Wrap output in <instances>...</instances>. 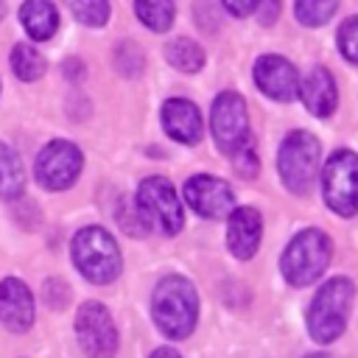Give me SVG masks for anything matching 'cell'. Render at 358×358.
<instances>
[{
	"label": "cell",
	"mask_w": 358,
	"mask_h": 358,
	"mask_svg": "<svg viewBox=\"0 0 358 358\" xmlns=\"http://www.w3.org/2000/svg\"><path fill=\"white\" fill-rule=\"evenodd\" d=\"M151 316L168 338H187L199 319V296L193 282L179 274L159 280L151 296Z\"/></svg>",
	"instance_id": "6da1fadb"
},
{
	"label": "cell",
	"mask_w": 358,
	"mask_h": 358,
	"mask_svg": "<svg viewBox=\"0 0 358 358\" xmlns=\"http://www.w3.org/2000/svg\"><path fill=\"white\" fill-rule=\"evenodd\" d=\"M352 299H355V288L347 277H333L327 280L310 308H308V333L319 341V344H330L336 341L344 327H347V319H350V310H352Z\"/></svg>",
	"instance_id": "7a4b0ae2"
},
{
	"label": "cell",
	"mask_w": 358,
	"mask_h": 358,
	"mask_svg": "<svg viewBox=\"0 0 358 358\" xmlns=\"http://www.w3.org/2000/svg\"><path fill=\"white\" fill-rule=\"evenodd\" d=\"M333 255V241L322 229L310 227L294 235V241L285 246L280 257V271L291 285H310L316 282Z\"/></svg>",
	"instance_id": "3957f363"
},
{
	"label": "cell",
	"mask_w": 358,
	"mask_h": 358,
	"mask_svg": "<svg viewBox=\"0 0 358 358\" xmlns=\"http://www.w3.org/2000/svg\"><path fill=\"white\" fill-rule=\"evenodd\" d=\"M73 263L95 285L112 282L123 268V257L115 238L101 227L78 229V235L73 238Z\"/></svg>",
	"instance_id": "277c9868"
},
{
	"label": "cell",
	"mask_w": 358,
	"mask_h": 358,
	"mask_svg": "<svg viewBox=\"0 0 358 358\" xmlns=\"http://www.w3.org/2000/svg\"><path fill=\"white\" fill-rule=\"evenodd\" d=\"M277 171L282 185L291 193L305 196L313 187V179L319 171V140L310 131H291L280 143Z\"/></svg>",
	"instance_id": "5b68a950"
},
{
	"label": "cell",
	"mask_w": 358,
	"mask_h": 358,
	"mask_svg": "<svg viewBox=\"0 0 358 358\" xmlns=\"http://www.w3.org/2000/svg\"><path fill=\"white\" fill-rule=\"evenodd\" d=\"M324 204L338 215H355L358 210V154L336 151L327 157L322 171Z\"/></svg>",
	"instance_id": "8992f818"
},
{
	"label": "cell",
	"mask_w": 358,
	"mask_h": 358,
	"mask_svg": "<svg viewBox=\"0 0 358 358\" xmlns=\"http://www.w3.org/2000/svg\"><path fill=\"white\" fill-rule=\"evenodd\" d=\"M137 210L143 213L145 224H154L165 235H176L185 224L182 204L176 199L173 185L165 176H148L137 187Z\"/></svg>",
	"instance_id": "52a82bcc"
},
{
	"label": "cell",
	"mask_w": 358,
	"mask_h": 358,
	"mask_svg": "<svg viewBox=\"0 0 358 358\" xmlns=\"http://www.w3.org/2000/svg\"><path fill=\"white\" fill-rule=\"evenodd\" d=\"M210 129H213L218 148L229 157H235L241 148L249 145V115H246V103L238 92L227 90L213 101Z\"/></svg>",
	"instance_id": "ba28073f"
},
{
	"label": "cell",
	"mask_w": 358,
	"mask_h": 358,
	"mask_svg": "<svg viewBox=\"0 0 358 358\" xmlns=\"http://www.w3.org/2000/svg\"><path fill=\"white\" fill-rule=\"evenodd\" d=\"M81 165H84V157L78 145H73L70 140H53L39 151L34 173L45 190H67L78 179Z\"/></svg>",
	"instance_id": "9c48e42d"
},
{
	"label": "cell",
	"mask_w": 358,
	"mask_h": 358,
	"mask_svg": "<svg viewBox=\"0 0 358 358\" xmlns=\"http://www.w3.org/2000/svg\"><path fill=\"white\" fill-rule=\"evenodd\" d=\"M76 336L90 358H112L117 352V330L101 302H84L76 316Z\"/></svg>",
	"instance_id": "30bf717a"
},
{
	"label": "cell",
	"mask_w": 358,
	"mask_h": 358,
	"mask_svg": "<svg viewBox=\"0 0 358 358\" xmlns=\"http://www.w3.org/2000/svg\"><path fill=\"white\" fill-rule=\"evenodd\" d=\"M185 201L204 218H224L235 210V193L224 179L199 173L185 182Z\"/></svg>",
	"instance_id": "8fae6325"
},
{
	"label": "cell",
	"mask_w": 358,
	"mask_h": 358,
	"mask_svg": "<svg viewBox=\"0 0 358 358\" xmlns=\"http://www.w3.org/2000/svg\"><path fill=\"white\" fill-rule=\"evenodd\" d=\"M255 81L268 98L282 101V103H288V101H294L299 95V73H296V67L288 59L274 56V53L257 59Z\"/></svg>",
	"instance_id": "7c38bea8"
},
{
	"label": "cell",
	"mask_w": 358,
	"mask_h": 358,
	"mask_svg": "<svg viewBox=\"0 0 358 358\" xmlns=\"http://www.w3.org/2000/svg\"><path fill=\"white\" fill-rule=\"evenodd\" d=\"M0 322L11 333H25L34 324V294L17 277L0 282Z\"/></svg>",
	"instance_id": "4fadbf2b"
},
{
	"label": "cell",
	"mask_w": 358,
	"mask_h": 358,
	"mask_svg": "<svg viewBox=\"0 0 358 358\" xmlns=\"http://www.w3.org/2000/svg\"><path fill=\"white\" fill-rule=\"evenodd\" d=\"M260 232H263V224H260V213L255 207H235L229 213L227 243L235 257L249 260L260 246Z\"/></svg>",
	"instance_id": "5bb4252c"
},
{
	"label": "cell",
	"mask_w": 358,
	"mask_h": 358,
	"mask_svg": "<svg viewBox=\"0 0 358 358\" xmlns=\"http://www.w3.org/2000/svg\"><path fill=\"white\" fill-rule=\"evenodd\" d=\"M162 126L165 131L185 145H193L201 140V115L199 109L185 98H171L162 106Z\"/></svg>",
	"instance_id": "9a60e30c"
},
{
	"label": "cell",
	"mask_w": 358,
	"mask_h": 358,
	"mask_svg": "<svg viewBox=\"0 0 358 358\" xmlns=\"http://www.w3.org/2000/svg\"><path fill=\"white\" fill-rule=\"evenodd\" d=\"M299 92H302V101H305L308 112L310 115H319V117L330 115L336 109V103H338L336 81H333L330 70H324V67H313L305 76V81L299 84Z\"/></svg>",
	"instance_id": "2e32d148"
},
{
	"label": "cell",
	"mask_w": 358,
	"mask_h": 358,
	"mask_svg": "<svg viewBox=\"0 0 358 358\" xmlns=\"http://www.w3.org/2000/svg\"><path fill=\"white\" fill-rule=\"evenodd\" d=\"M20 20L28 36H34L36 42L50 39L53 31L59 28V11L50 0H25L20 8Z\"/></svg>",
	"instance_id": "e0dca14e"
},
{
	"label": "cell",
	"mask_w": 358,
	"mask_h": 358,
	"mask_svg": "<svg viewBox=\"0 0 358 358\" xmlns=\"http://www.w3.org/2000/svg\"><path fill=\"white\" fill-rule=\"evenodd\" d=\"M25 187V173L20 157L0 143V199H17Z\"/></svg>",
	"instance_id": "ac0fdd59"
},
{
	"label": "cell",
	"mask_w": 358,
	"mask_h": 358,
	"mask_svg": "<svg viewBox=\"0 0 358 358\" xmlns=\"http://www.w3.org/2000/svg\"><path fill=\"white\" fill-rule=\"evenodd\" d=\"M165 59H168V64H173L182 73H196L204 64V50L193 39L179 36V39H171L165 45Z\"/></svg>",
	"instance_id": "d6986e66"
},
{
	"label": "cell",
	"mask_w": 358,
	"mask_h": 358,
	"mask_svg": "<svg viewBox=\"0 0 358 358\" xmlns=\"http://www.w3.org/2000/svg\"><path fill=\"white\" fill-rule=\"evenodd\" d=\"M134 11H137L140 22L157 34L168 31L173 25V17H176L173 0H134Z\"/></svg>",
	"instance_id": "ffe728a7"
},
{
	"label": "cell",
	"mask_w": 358,
	"mask_h": 358,
	"mask_svg": "<svg viewBox=\"0 0 358 358\" xmlns=\"http://www.w3.org/2000/svg\"><path fill=\"white\" fill-rule=\"evenodd\" d=\"M11 67H14L17 78H22V81H36V78L45 73V59H42V53H39L34 45L20 42V45H14V50H11Z\"/></svg>",
	"instance_id": "44dd1931"
},
{
	"label": "cell",
	"mask_w": 358,
	"mask_h": 358,
	"mask_svg": "<svg viewBox=\"0 0 358 358\" xmlns=\"http://www.w3.org/2000/svg\"><path fill=\"white\" fill-rule=\"evenodd\" d=\"M336 6H338V0H296V20L310 28L324 25L333 17Z\"/></svg>",
	"instance_id": "7402d4cb"
},
{
	"label": "cell",
	"mask_w": 358,
	"mask_h": 358,
	"mask_svg": "<svg viewBox=\"0 0 358 358\" xmlns=\"http://www.w3.org/2000/svg\"><path fill=\"white\" fill-rule=\"evenodd\" d=\"M73 17L84 25H103L109 20V3L106 0H64Z\"/></svg>",
	"instance_id": "603a6c76"
},
{
	"label": "cell",
	"mask_w": 358,
	"mask_h": 358,
	"mask_svg": "<svg viewBox=\"0 0 358 358\" xmlns=\"http://www.w3.org/2000/svg\"><path fill=\"white\" fill-rule=\"evenodd\" d=\"M115 64L123 76H140L145 67V56L134 42H120L115 48Z\"/></svg>",
	"instance_id": "cb8c5ba5"
},
{
	"label": "cell",
	"mask_w": 358,
	"mask_h": 358,
	"mask_svg": "<svg viewBox=\"0 0 358 358\" xmlns=\"http://www.w3.org/2000/svg\"><path fill=\"white\" fill-rule=\"evenodd\" d=\"M117 221H120V229L129 232V235H134V238H143V235L148 232V224H145L143 213H140L137 204L129 201V199L120 201V207H117Z\"/></svg>",
	"instance_id": "d4e9b609"
},
{
	"label": "cell",
	"mask_w": 358,
	"mask_h": 358,
	"mask_svg": "<svg viewBox=\"0 0 358 358\" xmlns=\"http://www.w3.org/2000/svg\"><path fill=\"white\" fill-rule=\"evenodd\" d=\"M338 50L347 62L358 64V17H350L338 28Z\"/></svg>",
	"instance_id": "484cf974"
},
{
	"label": "cell",
	"mask_w": 358,
	"mask_h": 358,
	"mask_svg": "<svg viewBox=\"0 0 358 358\" xmlns=\"http://www.w3.org/2000/svg\"><path fill=\"white\" fill-rule=\"evenodd\" d=\"M42 299L48 302V308L62 310V308L70 302V288H67V282L59 280V277L45 280V285H42Z\"/></svg>",
	"instance_id": "4316f807"
},
{
	"label": "cell",
	"mask_w": 358,
	"mask_h": 358,
	"mask_svg": "<svg viewBox=\"0 0 358 358\" xmlns=\"http://www.w3.org/2000/svg\"><path fill=\"white\" fill-rule=\"evenodd\" d=\"M232 165H235V171L243 176V179H252L255 173H257V157H255V151H252V145H246V148H241L235 157H232Z\"/></svg>",
	"instance_id": "83f0119b"
},
{
	"label": "cell",
	"mask_w": 358,
	"mask_h": 358,
	"mask_svg": "<svg viewBox=\"0 0 358 358\" xmlns=\"http://www.w3.org/2000/svg\"><path fill=\"white\" fill-rule=\"evenodd\" d=\"M196 20L201 31H215L218 28V11L213 6V0H199L196 3Z\"/></svg>",
	"instance_id": "f1b7e54d"
},
{
	"label": "cell",
	"mask_w": 358,
	"mask_h": 358,
	"mask_svg": "<svg viewBox=\"0 0 358 358\" xmlns=\"http://www.w3.org/2000/svg\"><path fill=\"white\" fill-rule=\"evenodd\" d=\"M280 0H257V6H255V11H257V20L263 22V25H271L277 17H280Z\"/></svg>",
	"instance_id": "f546056e"
},
{
	"label": "cell",
	"mask_w": 358,
	"mask_h": 358,
	"mask_svg": "<svg viewBox=\"0 0 358 358\" xmlns=\"http://www.w3.org/2000/svg\"><path fill=\"white\" fill-rule=\"evenodd\" d=\"M224 6H227L229 14H235V17H246V14L255 11L257 0H224Z\"/></svg>",
	"instance_id": "4dcf8cb0"
},
{
	"label": "cell",
	"mask_w": 358,
	"mask_h": 358,
	"mask_svg": "<svg viewBox=\"0 0 358 358\" xmlns=\"http://www.w3.org/2000/svg\"><path fill=\"white\" fill-rule=\"evenodd\" d=\"M64 76H67L70 81L84 78V62H78V59H67V62H64Z\"/></svg>",
	"instance_id": "1f68e13d"
},
{
	"label": "cell",
	"mask_w": 358,
	"mask_h": 358,
	"mask_svg": "<svg viewBox=\"0 0 358 358\" xmlns=\"http://www.w3.org/2000/svg\"><path fill=\"white\" fill-rule=\"evenodd\" d=\"M151 358H182V355L176 350H171V347H159V350L151 352Z\"/></svg>",
	"instance_id": "d6a6232c"
},
{
	"label": "cell",
	"mask_w": 358,
	"mask_h": 358,
	"mask_svg": "<svg viewBox=\"0 0 358 358\" xmlns=\"http://www.w3.org/2000/svg\"><path fill=\"white\" fill-rule=\"evenodd\" d=\"M305 358H336V355H327V352H310V355H305Z\"/></svg>",
	"instance_id": "836d02e7"
},
{
	"label": "cell",
	"mask_w": 358,
	"mask_h": 358,
	"mask_svg": "<svg viewBox=\"0 0 358 358\" xmlns=\"http://www.w3.org/2000/svg\"><path fill=\"white\" fill-rule=\"evenodd\" d=\"M3 11H6V3H3V0H0V17H3Z\"/></svg>",
	"instance_id": "e575fe53"
}]
</instances>
